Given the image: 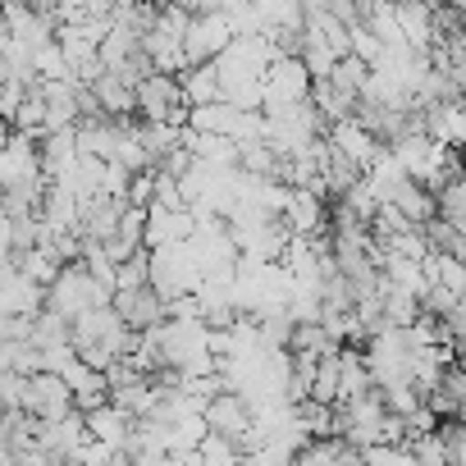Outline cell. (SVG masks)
<instances>
[{"label":"cell","mask_w":466,"mask_h":466,"mask_svg":"<svg viewBox=\"0 0 466 466\" xmlns=\"http://www.w3.org/2000/svg\"><path fill=\"white\" fill-rule=\"evenodd\" d=\"M101 302H115L110 289L96 284V275L87 270V261H65L60 275L46 284V307L60 311V316H83L87 307H101Z\"/></svg>","instance_id":"1"},{"label":"cell","mask_w":466,"mask_h":466,"mask_svg":"<svg viewBox=\"0 0 466 466\" xmlns=\"http://www.w3.org/2000/svg\"><path fill=\"white\" fill-rule=\"evenodd\" d=\"M192 101L183 87V74L156 69L147 83H137V119H169V124H187Z\"/></svg>","instance_id":"2"},{"label":"cell","mask_w":466,"mask_h":466,"mask_svg":"<svg viewBox=\"0 0 466 466\" xmlns=\"http://www.w3.org/2000/svg\"><path fill=\"white\" fill-rule=\"evenodd\" d=\"M78 402H74V384L60 375V370H33L28 375V389H24V411L42 416V420H60L69 416Z\"/></svg>","instance_id":"3"},{"label":"cell","mask_w":466,"mask_h":466,"mask_svg":"<svg viewBox=\"0 0 466 466\" xmlns=\"http://www.w3.org/2000/svg\"><path fill=\"white\" fill-rule=\"evenodd\" d=\"M233 37H238V33H233V24H228L224 10H215V15H197L192 28H187V37H183V51H187L192 65H206V60L224 56V51L233 46Z\"/></svg>","instance_id":"4"},{"label":"cell","mask_w":466,"mask_h":466,"mask_svg":"<svg viewBox=\"0 0 466 466\" xmlns=\"http://www.w3.org/2000/svg\"><path fill=\"white\" fill-rule=\"evenodd\" d=\"M115 307H119V316H124L133 329H151V325H165V320H169V298H165L156 284L119 289V293H115Z\"/></svg>","instance_id":"5"},{"label":"cell","mask_w":466,"mask_h":466,"mask_svg":"<svg viewBox=\"0 0 466 466\" xmlns=\"http://www.w3.org/2000/svg\"><path fill=\"white\" fill-rule=\"evenodd\" d=\"M238 106L233 101H201V106H192V115H187V124L192 128H201V133H224V137H233V128H238Z\"/></svg>","instance_id":"6"},{"label":"cell","mask_w":466,"mask_h":466,"mask_svg":"<svg viewBox=\"0 0 466 466\" xmlns=\"http://www.w3.org/2000/svg\"><path fill=\"white\" fill-rule=\"evenodd\" d=\"M183 87H187V101H192V106H201V101H219V96H224V83H219L215 60H206V65H187V69H183Z\"/></svg>","instance_id":"7"},{"label":"cell","mask_w":466,"mask_h":466,"mask_svg":"<svg viewBox=\"0 0 466 466\" xmlns=\"http://www.w3.org/2000/svg\"><path fill=\"white\" fill-rule=\"evenodd\" d=\"M439 215H443L448 224H457V228L466 233V174L439 187Z\"/></svg>","instance_id":"8"}]
</instances>
